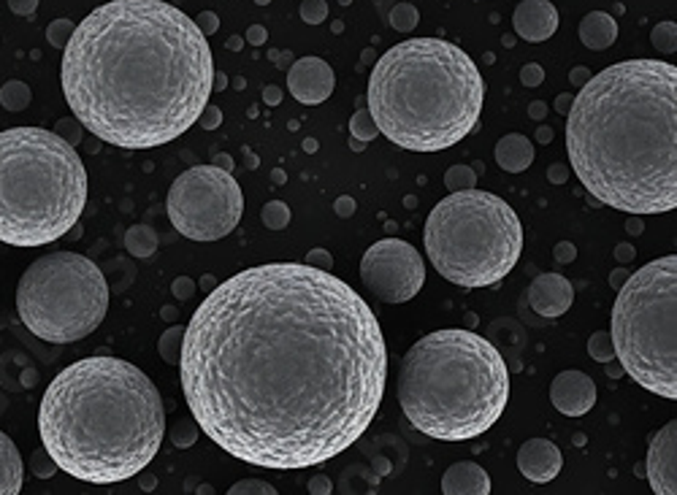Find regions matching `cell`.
Masks as SVG:
<instances>
[{"instance_id": "f1b7e54d", "label": "cell", "mask_w": 677, "mask_h": 495, "mask_svg": "<svg viewBox=\"0 0 677 495\" xmlns=\"http://www.w3.org/2000/svg\"><path fill=\"white\" fill-rule=\"evenodd\" d=\"M650 41L661 55H672L677 50V25L674 22H658L653 28V33H650Z\"/></svg>"}, {"instance_id": "9a60e30c", "label": "cell", "mask_w": 677, "mask_h": 495, "mask_svg": "<svg viewBox=\"0 0 677 495\" xmlns=\"http://www.w3.org/2000/svg\"><path fill=\"white\" fill-rule=\"evenodd\" d=\"M550 400L564 417H582L596 403V384L577 368L561 371L550 384Z\"/></svg>"}, {"instance_id": "f907efd6", "label": "cell", "mask_w": 677, "mask_h": 495, "mask_svg": "<svg viewBox=\"0 0 677 495\" xmlns=\"http://www.w3.org/2000/svg\"><path fill=\"white\" fill-rule=\"evenodd\" d=\"M572 101H574V95H558V98H555V112L566 114V112L572 109Z\"/></svg>"}, {"instance_id": "44dd1931", "label": "cell", "mask_w": 677, "mask_h": 495, "mask_svg": "<svg viewBox=\"0 0 677 495\" xmlns=\"http://www.w3.org/2000/svg\"><path fill=\"white\" fill-rule=\"evenodd\" d=\"M496 163L507 174H523L534 163V144L520 133H510L496 144Z\"/></svg>"}, {"instance_id": "f546056e", "label": "cell", "mask_w": 677, "mask_h": 495, "mask_svg": "<svg viewBox=\"0 0 677 495\" xmlns=\"http://www.w3.org/2000/svg\"><path fill=\"white\" fill-rule=\"evenodd\" d=\"M350 133H353V139H358V141H364V144H369V141H375V139L380 136L377 122L372 120L369 109L353 114V120H350Z\"/></svg>"}, {"instance_id": "7402d4cb", "label": "cell", "mask_w": 677, "mask_h": 495, "mask_svg": "<svg viewBox=\"0 0 677 495\" xmlns=\"http://www.w3.org/2000/svg\"><path fill=\"white\" fill-rule=\"evenodd\" d=\"M618 39V22L604 14V12H591L582 17L580 22V41L593 50V52H601V50H609Z\"/></svg>"}, {"instance_id": "1f68e13d", "label": "cell", "mask_w": 677, "mask_h": 495, "mask_svg": "<svg viewBox=\"0 0 677 495\" xmlns=\"http://www.w3.org/2000/svg\"><path fill=\"white\" fill-rule=\"evenodd\" d=\"M588 355L596 360V363H609L615 357V349H612V338L607 330H596L591 338H588Z\"/></svg>"}, {"instance_id": "4fadbf2b", "label": "cell", "mask_w": 677, "mask_h": 495, "mask_svg": "<svg viewBox=\"0 0 677 495\" xmlns=\"http://www.w3.org/2000/svg\"><path fill=\"white\" fill-rule=\"evenodd\" d=\"M647 482L655 495L677 492V422H666L647 446Z\"/></svg>"}, {"instance_id": "52a82bcc", "label": "cell", "mask_w": 677, "mask_h": 495, "mask_svg": "<svg viewBox=\"0 0 677 495\" xmlns=\"http://www.w3.org/2000/svg\"><path fill=\"white\" fill-rule=\"evenodd\" d=\"M87 206V168L44 128L0 133V241L44 247L68 236Z\"/></svg>"}, {"instance_id": "d6a6232c", "label": "cell", "mask_w": 677, "mask_h": 495, "mask_svg": "<svg viewBox=\"0 0 677 495\" xmlns=\"http://www.w3.org/2000/svg\"><path fill=\"white\" fill-rule=\"evenodd\" d=\"M77 25L71 20H55L50 28H47V41L55 47V50H66V44L71 41Z\"/></svg>"}, {"instance_id": "91938a15", "label": "cell", "mask_w": 677, "mask_h": 495, "mask_svg": "<svg viewBox=\"0 0 677 495\" xmlns=\"http://www.w3.org/2000/svg\"><path fill=\"white\" fill-rule=\"evenodd\" d=\"M203 287L212 292V290H214V279H212V276H203Z\"/></svg>"}, {"instance_id": "5b68a950", "label": "cell", "mask_w": 677, "mask_h": 495, "mask_svg": "<svg viewBox=\"0 0 677 495\" xmlns=\"http://www.w3.org/2000/svg\"><path fill=\"white\" fill-rule=\"evenodd\" d=\"M366 98L380 136L402 149L442 152L477 128L485 82L461 47L410 39L377 60Z\"/></svg>"}, {"instance_id": "ffe728a7", "label": "cell", "mask_w": 677, "mask_h": 495, "mask_svg": "<svg viewBox=\"0 0 677 495\" xmlns=\"http://www.w3.org/2000/svg\"><path fill=\"white\" fill-rule=\"evenodd\" d=\"M25 482V465L12 436L0 430V495H20Z\"/></svg>"}, {"instance_id": "ee69618b", "label": "cell", "mask_w": 677, "mask_h": 495, "mask_svg": "<svg viewBox=\"0 0 677 495\" xmlns=\"http://www.w3.org/2000/svg\"><path fill=\"white\" fill-rule=\"evenodd\" d=\"M553 257H555V263H574V257H577V249H574L572 244L561 241V244H555V249H553Z\"/></svg>"}, {"instance_id": "681fc988", "label": "cell", "mask_w": 677, "mask_h": 495, "mask_svg": "<svg viewBox=\"0 0 677 495\" xmlns=\"http://www.w3.org/2000/svg\"><path fill=\"white\" fill-rule=\"evenodd\" d=\"M212 166H217V168H222V171H230V174H233V160H230L228 155H222V152L212 158Z\"/></svg>"}, {"instance_id": "2e32d148", "label": "cell", "mask_w": 677, "mask_h": 495, "mask_svg": "<svg viewBox=\"0 0 677 495\" xmlns=\"http://www.w3.org/2000/svg\"><path fill=\"white\" fill-rule=\"evenodd\" d=\"M518 468L528 482L547 484L558 479L564 468V454L558 444H553L550 438H528L518 452Z\"/></svg>"}, {"instance_id": "30bf717a", "label": "cell", "mask_w": 677, "mask_h": 495, "mask_svg": "<svg viewBox=\"0 0 677 495\" xmlns=\"http://www.w3.org/2000/svg\"><path fill=\"white\" fill-rule=\"evenodd\" d=\"M109 311L104 271L79 252H50L28 266L17 284L23 325L50 341L74 344L101 328Z\"/></svg>"}, {"instance_id": "3957f363", "label": "cell", "mask_w": 677, "mask_h": 495, "mask_svg": "<svg viewBox=\"0 0 677 495\" xmlns=\"http://www.w3.org/2000/svg\"><path fill=\"white\" fill-rule=\"evenodd\" d=\"M574 176L626 214L677 206V68L623 60L591 76L566 112Z\"/></svg>"}, {"instance_id": "cb8c5ba5", "label": "cell", "mask_w": 677, "mask_h": 495, "mask_svg": "<svg viewBox=\"0 0 677 495\" xmlns=\"http://www.w3.org/2000/svg\"><path fill=\"white\" fill-rule=\"evenodd\" d=\"M31 98L33 95H31V87L25 82L12 79V82H6L4 87H0V106H4L6 112H12V114L25 112L31 106Z\"/></svg>"}, {"instance_id": "f6af8a7d", "label": "cell", "mask_w": 677, "mask_h": 495, "mask_svg": "<svg viewBox=\"0 0 677 495\" xmlns=\"http://www.w3.org/2000/svg\"><path fill=\"white\" fill-rule=\"evenodd\" d=\"M330 490H333V484H330L328 476H314V479H309V492H311V495H328Z\"/></svg>"}, {"instance_id": "c3c4849f", "label": "cell", "mask_w": 677, "mask_h": 495, "mask_svg": "<svg viewBox=\"0 0 677 495\" xmlns=\"http://www.w3.org/2000/svg\"><path fill=\"white\" fill-rule=\"evenodd\" d=\"M263 101H266L268 106H276V104H282V87H276V85L266 87V90H263Z\"/></svg>"}, {"instance_id": "6f0895ef", "label": "cell", "mask_w": 677, "mask_h": 495, "mask_svg": "<svg viewBox=\"0 0 677 495\" xmlns=\"http://www.w3.org/2000/svg\"><path fill=\"white\" fill-rule=\"evenodd\" d=\"M618 257H620V260H623V257L631 260V257H634V249H631V247H620V249H618Z\"/></svg>"}, {"instance_id": "11a10c76", "label": "cell", "mask_w": 677, "mask_h": 495, "mask_svg": "<svg viewBox=\"0 0 677 495\" xmlns=\"http://www.w3.org/2000/svg\"><path fill=\"white\" fill-rule=\"evenodd\" d=\"M550 139H553V130H550V128H539V130H537V141H539V144H547Z\"/></svg>"}, {"instance_id": "6125c7cd", "label": "cell", "mask_w": 677, "mask_h": 495, "mask_svg": "<svg viewBox=\"0 0 677 495\" xmlns=\"http://www.w3.org/2000/svg\"><path fill=\"white\" fill-rule=\"evenodd\" d=\"M255 4H260V6H266V4H271V0H255Z\"/></svg>"}, {"instance_id": "db71d44e", "label": "cell", "mask_w": 677, "mask_h": 495, "mask_svg": "<svg viewBox=\"0 0 677 495\" xmlns=\"http://www.w3.org/2000/svg\"><path fill=\"white\" fill-rule=\"evenodd\" d=\"M550 179L558 184V182H564V179H566V171H564L561 166H553V168H550Z\"/></svg>"}, {"instance_id": "4dcf8cb0", "label": "cell", "mask_w": 677, "mask_h": 495, "mask_svg": "<svg viewBox=\"0 0 677 495\" xmlns=\"http://www.w3.org/2000/svg\"><path fill=\"white\" fill-rule=\"evenodd\" d=\"M445 184L450 193H458V190H472L477 187V174L469 168V166H453L445 176Z\"/></svg>"}, {"instance_id": "60d3db41", "label": "cell", "mask_w": 677, "mask_h": 495, "mask_svg": "<svg viewBox=\"0 0 677 495\" xmlns=\"http://www.w3.org/2000/svg\"><path fill=\"white\" fill-rule=\"evenodd\" d=\"M303 263H309V266H314V268H322V271H330L333 257H330V252H325V249H311V252L306 255Z\"/></svg>"}, {"instance_id": "816d5d0a", "label": "cell", "mask_w": 677, "mask_h": 495, "mask_svg": "<svg viewBox=\"0 0 677 495\" xmlns=\"http://www.w3.org/2000/svg\"><path fill=\"white\" fill-rule=\"evenodd\" d=\"M528 114H531L534 120H542V117L547 114V106H545L542 101H534V104L528 106Z\"/></svg>"}, {"instance_id": "836d02e7", "label": "cell", "mask_w": 677, "mask_h": 495, "mask_svg": "<svg viewBox=\"0 0 677 495\" xmlns=\"http://www.w3.org/2000/svg\"><path fill=\"white\" fill-rule=\"evenodd\" d=\"M31 468H33V473H36L39 479H52V476L60 471V465L55 463V457H52L44 446L33 452V457H31Z\"/></svg>"}, {"instance_id": "bcb514c9", "label": "cell", "mask_w": 677, "mask_h": 495, "mask_svg": "<svg viewBox=\"0 0 677 495\" xmlns=\"http://www.w3.org/2000/svg\"><path fill=\"white\" fill-rule=\"evenodd\" d=\"M336 214L338 217H353L356 214V201L353 198H348V195H342V198H336Z\"/></svg>"}, {"instance_id": "7dc6e473", "label": "cell", "mask_w": 677, "mask_h": 495, "mask_svg": "<svg viewBox=\"0 0 677 495\" xmlns=\"http://www.w3.org/2000/svg\"><path fill=\"white\" fill-rule=\"evenodd\" d=\"M266 39H268V33H266V28H260V25H252V28L247 31V41H249L252 47H263Z\"/></svg>"}, {"instance_id": "680465c9", "label": "cell", "mask_w": 677, "mask_h": 495, "mask_svg": "<svg viewBox=\"0 0 677 495\" xmlns=\"http://www.w3.org/2000/svg\"><path fill=\"white\" fill-rule=\"evenodd\" d=\"M228 50H241V39H228Z\"/></svg>"}, {"instance_id": "ac0fdd59", "label": "cell", "mask_w": 677, "mask_h": 495, "mask_svg": "<svg viewBox=\"0 0 677 495\" xmlns=\"http://www.w3.org/2000/svg\"><path fill=\"white\" fill-rule=\"evenodd\" d=\"M512 25L523 41L542 44L558 31V9L550 0H523L512 14Z\"/></svg>"}, {"instance_id": "94428289", "label": "cell", "mask_w": 677, "mask_h": 495, "mask_svg": "<svg viewBox=\"0 0 677 495\" xmlns=\"http://www.w3.org/2000/svg\"><path fill=\"white\" fill-rule=\"evenodd\" d=\"M274 182L282 184V182H284V174H282V171H274Z\"/></svg>"}, {"instance_id": "9f6ffc18", "label": "cell", "mask_w": 677, "mask_h": 495, "mask_svg": "<svg viewBox=\"0 0 677 495\" xmlns=\"http://www.w3.org/2000/svg\"><path fill=\"white\" fill-rule=\"evenodd\" d=\"M225 85H228L225 74H214V82H212V87H217V93H220V90H225Z\"/></svg>"}, {"instance_id": "7c38bea8", "label": "cell", "mask_w": 677, "mask_h": 495, "mask_svg": "<svg viewBox=\"0 0 677 495\" xmlns=\"http://www.w3.org/2000/svg\"><path fill=\"white\" fill-rule=\"evenodd\" d=\"M361 282L380 303H407L426 284L423 255L402 238L375 241L361 260Z\"/></svg>"}, {"instance_id": "5bb4252c", "label": "cell", "mask_w": 677, "mask_h": 495, "mask_svg": "<svg viewBox=\"0 0 677 495\" xmlns=\"http://www.w3.org/2000/svg\"><path fill=\"white\" fill-rule=\"evenodd\" d=\"M336 85L333 68L320 58H301L287 71V90L303 106H317L330 98Z\"/></svg>"}, {"instance_id": "277c9868", "label": "cell", "mask_w": 677, "mask_h": 495, "mask_svg": "<svg viewBox=\"0 0 677 495\" xmlns=\"http://www.w3.org/2000/svg\"><path fill=\"white\" fill-rule=\"evenodd\" d=\"M44 449L60 471L90 484L141 473L166 436V409L152 379L122 357L93 355L66 365L39 406Z\"/></svg>"}, {"instance_id": "b9f144b4", "label": "cell", "mask_w": 677, "mask_h": 495, "mask_svg": "<svg viewBox=\"0 0 677 495\" xmlns=\"http://www.w3.org/2000/svg\"><path fill=\"white\" fill-rule=\"evenodd\" d=\"M174 298H179V301H187L193 292H195V282L190 279V276H179V279H174Z\"/></svg>"}, {"instance_id": "d6986e66", "label": "cell", "mask_w": 677, "mask_h": 495, "mask_svg": "<svg viewBox=\"0 0 677 495\" xmlns=\"http://www.w3.org/2000/svg\"><path fill=\"white\" fill-rule=\"evenodd\" d=\"M442 492L445 495H488L491 492V476L483 465L472 460L453 463L442 476Z\"/></svg>"}, {"instance_id": "74e56055", "label": "cell", "mask_w": 677, "mask_h": 495, "mask_svg": "<svg viewBox=\"0 0 677 495\" xmlns=\"http://www.w3.org/2000/svg\"><path fill=\"white\" fill-rule=\"evenodd\" d=\"M542 79H545L542 66L528 63V66H523V68H520V85H523V87H539V85H542Z\"/></svg>"}, {"instance_id": "e575fe53", "label": "cell", "mask_w": 677, "mask_h": 495, "mask_svg": "<svg viewBox=\"0 0 677 495\" xmlns=\"http://www.w3.org/2000/svg\"><path fill=\"white\" fill-rule=\"evenodd\" d=\"M228 492L230 495H260V492L263 495H276V487L268 484V482H260V479H241Z\"/></svg>"}, {"instance_id": "f5cc1de1", "label": "cell", "mask_w": 677, "mask_h": 495, "mask_svg": "<svg viewBox=\"0 0 677 495\" xmlns=\"http://www.w3.org/2000/svg\"><path fill=\"white\" fill-rule=\"evenodd\" d=\"M588 79H591V76H588V71H585V68H577V71L572 74V82H574L577 87H582V85H585Z\"/></svg>"}, {"instance_id": "d590c367", "label": "cell", "mask_w": 677, "mask_h": 495, "mask_svg": "<svg viewBox=\"0 0 677 495\" xmlns=\"http://www.w3.org/2000/svg\"><path fill=\"white\" fill-rule=\"evenodd\" d=\"M298 12H301V20L306 25H320L328 17V4L325 0H303Z\"/></svg>"}, {"instance_id": "7bdbcfd3", "label": "cell", "mask_w": 677, "mask_h": 495, "mask_svg": "<svg viewBox=\"0 0 677 495\" xmlns=\"http://www.w3.org/2000/svg\"><path fill=\"white\" fill-rule=\"evenodd\" d=\"M9 9L17 17H31L39 9V0H9Z\"/></svg>"}, {"instance_id": "9c48e42d", "label": "cell", "mask_w": 677, "mask_h": 495, "mask_svg": "<svg viewBox=\"0 0 677 495\" xmlns=\"http://www.w3.org/2000/svg\"><path fill=\"white\" fill-rule=\"evenodd\" d=\"M677 257L631 274L615 298L609 338L620 368L647 392L677 398Z\"/></svg>"}, {"instance_id": "d4e9b609", "label": "cell", "mask_w": 677, "mask_h": 495, "mask_svg": "<svg viewBox=\"0 0 677 495\" xmlns=\"http://www.w3.org/2000/svg\"><path fill=\"white\" fill-rule=\"evenodd\" d=\"M182 344H185V325H174V328H168L163 336H160V344H158V349H160V357L166 360V363H179V355H182Z\"/></svg>"}, {"instance_id": "8fae6325", "label": "cell", "mask_w": 677, "mask_h": 495, "mask_svg": "<svg viewBox=\"0 0 677 495\" xmlns=\"http://www.w3.org/2000/svg\"><path fill=\"white\" fill-rule=\"evenodd\" d=\"M171 225L190 241L225 238L244 214V195L230 171L217 166H193L174 179L166 198Z\"/></svg>"}, {"instance_id": "8d00e7d4", "label": "cell", "mask_w": 677, "mask_h": 495, "mask_svg": "<svg viewBox=\"0 0 677 495\" xmlns=\"http://www.w3.org/2000/svg\"><path fill=\"white\" fill-rule=\"evenodd\" d=\"M55 133L60 136V139H66L71 147H77L79 141H82V133H85V125L77 120V117H71V120H60L58 125H55Z\"/></svg>"}, {"instance_id": "e0dca14e", "label": "cell", "mask_w": 677, "mask_h": 495, "mask_svg": "<svg viewBox=\"0 0 677 495\" xmlns=\"http://www.w3.org/2000/svg\"><path fill=\"white\" fill-rule=\"evenodd\" d=\"M572 301H574L572 282L564 279L561 274H539L528 287V306L550 320L566 314L572 309Z\"/></svg>"}, {"instance_id": "4316f807", "label": "cell", "mask_w": 677, "mask_h": 495, "mask_svg": "<svg viewBox=\"0 0 677 495\" xmlns=\"http://www.w3.org/2000/svg\"><path fill=\"white\" fill-rule=\"evenodd\" d=\"M391 25L399 33H412L420 25V12L412 4H399L391 9Z\"/></svg>"}, {"instance_id": "8992f818", "label": "cell", "mask_w": 677, "mask_h": 495, "mask_svg": "<svg viewBox=\"0 0 677 495\" xmlns=\"http://www.w3.org/2000/svg\"><path fill=\"white\" fill-rule=\"evenodd\" d=\"M396 395L404 417L437 441H469L491 430L510 400L499 349L466 328H442L402 357Z\"/></svg>"}, {"instance_id": "603a6c76", "label": "cell", "mask_w": 677, "mask_h": 495, "mask_svg": "<svg viewBox=\"0 0 677 495\" xmlns=\"http://www.w3.org/2000/svg\"><path fill=\"white\" fill-rule=\"evenodd\" d=\"M125 249L133 255V257H152L155 249H158V233L149 228V225H133L128 228L125 233Z\"/></svg>"}, {"instance_id": "83f0119b", "label": "cell", "mask_w": 677, "mask_h": 495, "mask_svg": "<svg viewBox=\"0 0 677 495\" xmlns=\"http://www.w3.org/2000/svg\"><path fill=\"white\" fill-rule=\"evenodd\" d=\"M260 220L268 230H284L290 225V209L282 201H268L260 212Z\"/></svg>"}, {"instance_id": "f35d334b", "label": "cell", "mask_w": 677, "mask_h": 495, "mask_svg": "<svg viewBox=\"0 0 677 495\" xmlns=\"http://www.w3.org/2000/svg\"><path fill=\"white\" fill-rule=\"evenodd\" d=\"M198 125L203 128V130H214V128H220L222 125V112L217 109V106H203V112H201V117H198Z\"/></svg>"}, {"instance_id": "484cf974", "label": "cell", "mask_w": 677, "mask_h": 495, "mask_svg": "<svg viewBox=\"0 0 677 495\" xmlns=\"http://www.w3.org/2000/svg\"><path fill=\"white\" fill-rule=\"evenodd\" d=\"M198 433H201V425L195 422V417H182L171 428V441H174V446L187 449L198 441Z\"/></svg>"}, {"instance_id": "7a4b0ae2", "label": "cell", "mask_w": 677, "mask_h": 495, "mask_svg": "<svg viewBox=\"0 0 677 495\" xmlns=\"http://www.w3.org/2000/svg\"><path fill=\"white\" fill-rule=\"evenodd\" d=\"M214 60L206 36L163 0H109L63 50L68 109L95 139L122 149L163 147L209 104Z\"/></svg>"}, {"instance_id": "ba28073f", "label": "cell", "mask_w": 677, "mask_h": 495, "mask_svg": "<svg viewBox=\"0 0 677 495\" xmlns=\"http://www.w3.org/2000/svg\"><path fill=\"white\" fill-rule=\"evenodd\" d=\"M434 268L466 290L499 284L520 260L523 225L515 209L485 190H458L442 198L423 230Z\"/></svg>"}, {"instance_id": "ab89813d", "label": "cell", "mask_w": 677, "mask_h": 495, "mask_svg": "<svg viewBox=\"0 0 677 495\" xmlns=\"http://www.w3.org/2000/svg\"><path fill=\"white\" fill-rule=\"evenodd\" d=\"M195 25H198V31H201L203 36H212V33H217L220 20H217L214 12H201V14L195 17Z\"/></svg>"}, {"instance_id": "6da1fadb", "label": "cell", "mask_w": 677, "mask_h": 495, "mask_svg": "<svg viewBox=\"0 0 677 495\" xmlns=\"http://www.w3.org/2000/svg\"><path fill=\"white\" fill-rule=\"evenodd\" d=\"M182 390L201 430L260 468L322 465L377 417L388 346L330 271L263 263L217 284L185 325Z\"/></svg>"}]
</instances>
